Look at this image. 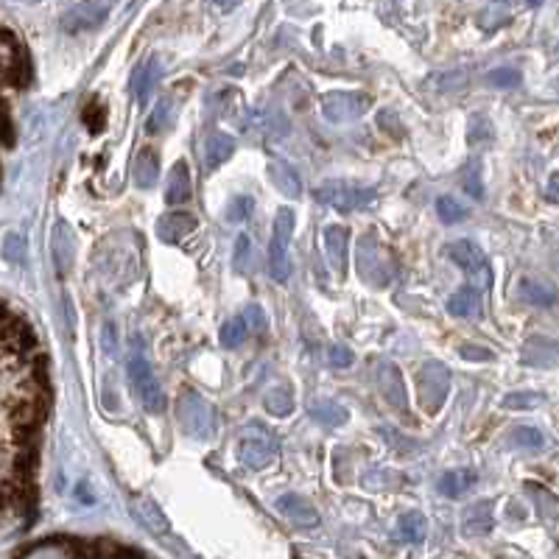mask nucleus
I'll return each instance as SVG.
<instances>
[{
    "label": "nucleus",
    "instance_id": "nucleus-1",
    "mask_svg": "<svg viewBox=\"0 0 559 559\" xmlns=\"http://www.w3.org/2000/svg\"><path fill=\"white\" fill-rule=\"evenodd\" d=\"M177 417L182 431L188 433L191 440H210L213 428H216V411L213 403H207L199 391H182L177 400Z\"/></svg>",
    "mask_w": 559,
    "mask_h": 559
},
{
    "label": "nucleus",
    "instance_id": "nucleus-2",
    "mask_svg": "<svg viewBox=\"0 0 559 559\" xmlns=\"http://www.w3.org/2000/svg\"><path fill=\"white\" fill-rule=\"evenodd\" d=\"M395 258L389 246H383L375 235H364L358 243V275L369 285H389L395 280Z\"/></svg>",
    "mask_w": 559,
    "mask_h": 559
},
{
    "label": "nucleus",
    "instance_id": "nucleus-3",
    "mask_svg": "<svg viewBox=\"0 0 559 559\" xmlns=\"http://www.w3.org/2000/svg\"><path fill=\"white\" fill-rule=\"evenodd\" d=\"M277 456V437L263 423H250L238 440V459L250 470H263Z\"/></svg>",
    "mask_w": 559,
    "mask_h": 559
},
{
    "label": "nucleus",
    "instance_id": "nucleus-4",
    "mask_svg": "<svg viewBox=\"0 0 559 559\" xmlns=\"http://www.w3.org/2000/svg\"><path fill=\"white\" fill-rule=\"evenodd\" d=\"M129 381L135 389V398L140 403V408L146 414H162L165 411V391L154 375V369L149 364V358L143 353H132L129 356Z\"/></svg>",
    "mask_w": 559,
    "mask_h": 559
},
{
    "label": "nucleus",
    "instance_id": "nucleus-5",
    "mask_svg": "<svg viewBox=\"0 0 559 559\" xmlns=\"http://www.w3.org/2000/svg\"><path fill=\"white\" fill-rule=\"evenodd\" d=\"M294 233V210L292 207H280L275 213L272 241H268V275L277 283H285L292 275V260H288V243Z\"/></svg>",
    "mask_w": 559,
    "mask_h": 559
},
{
    "label": "nucleus",
    "instance_id": "nucleus-6",
    "mask_svg": "<svg viewBox=\"0 0 559 559\" xmlns=\"http://www.w3.org/2000/svg\"><path fill=\"white\" fill-rule=\"evenodd\" d=\"M316 199L327 207H333L339 213H353L361 207L375 204V191L364 188L356 182H344V179H327L316 188Z\"/></svg>",
    "mask_w": 559,
    "mask_h": 559
},
{
    "label": "nucleus",
    "instance_id": "nucleus-7",
    "mask_svg": "<svg viewBox=\"0 0 559 559\" xmlns=\"http://www.w3.org/2000/svg\"><path fill=\"white\" fill-rule=\"evenodd\" d=\"M417 391H420V403L428 414H437L450 391V372L442 361H428L423 364L420 375H417Z\"/></svg>",
    "mask_w": 559,
    "mask_h": 559
},
{
    "label": "nucleus",
    "instance_id": "nucleus-8",
    "mask_svg": "<svg viewBox=\"0 0 559 559\" xmlns=\"http://www.w3.org/2000/svg\"><path fill=\"white\" fill-rule=\"evenodd\" d=\"M372 98L358 90H333L322 98V115L330 123H353L369 110Z\"/></svg>",
    "mask_w": 559,
    "mask_h": 559
},
{
    "label": "nucleus",
    "instance_id": "nucleus-9",
    "mask_svg": "<svg viewBox=\"0 0 559 559\" xmlns=\"http://www.w3.org/2000/svg\"><path fill=\"white\" fill-rule=\"evenodd\" d=\"M375 375H378V389H381V395L386 398V403L395 411H406L408 408V395H406V381L400 375L398 364L381 361L378 369H375Z\"/></svg>",
    "mask_w": 559,
    "mask_h": 559
},
{
    "label": "nucleus",
    "instance_id": "nucleus-10",
    "mask_svg": "<svg viewBox=\"0 0 559 559\" xmlns=\"http://www.w3.org/2000/svg\"><path fill=\"white\" fill-rule=\"evenodd\" d=\"M277 512L285 517L288 523H294L297 529H314L319 523V512L314 509V504H310L308 498H302V495H294V492L277 498Z\"/></svg>",
    "mask_w": 559,
    "mask_h": 559
},
{
    "label": "nucleus",
    "instance_id": "nucleus-11",
    "mask_svg": "<svg viewBox=\"0 0 559 559\" xmlns=\"http://www.w3.org/2000/svg\"><path fill=\"white\" fill-rule=\"evenodd\" d=\"M325 252H327V263L330 268L344 277L347 272V260H349V230L341 224H330L325 230Z\"/></svg>",
    "mask_w": 559,
    "mask_h": 559
},
{
    "label": "nucleus",
    "instance_id": "nucleus-12",
    "mask_svg": "<svg viewBox=\"0 0 559 559\" xmlns=\"http://www.w3.org/2000/svg\"><path fill=\"white\" fill-rule=\"evenodd\" d=\"M129 509H132V514H135V521H137L140 526H146L152 534H169V531H171L169 517H165V512L157 506L154 498H149V495H132Z\"/></svg>",
    "mask_w": 559,
    "mask_h": 559
},
{
    "label": "nucleus",
    "instance_id": "nucleus-13",
    "mask_svg": "<svg viewBox=\"0 0 559 559\" xmlns=\"http://www.w3.org/2000/svg\"><path fill=\"white\" fill-rule=\"evenodd\" d=\"M196 233V218L191 213H165L157 221V238L162 243H182Z\"/></svg>",
    "mask_w": 559,
    "mask_h": 559
},
{
    "label": "nucleus",
    "instance_id": "nucleus-14",
    "mask_svg": "<svg viewBox=\"0 0 559 559\" xmlns=\"http://www.w3.org/2000/svg\"><path fill=\"white\" fill-rule=\"evenodd\" d=\"M448 252H450V260L456 263L462 272H467V275H487V258L473 241H467V238L453 241L448 246Z\"/></svg>",
    "mask_w": 559,
    "mask_h": 559
},
{
    "label": "nucleus",
    "instance_id": "nucleus-15",
    "mask_svg": "<svg viewBox=\"0 0 559 559\" xmlns=\"http://www.w3.org/2000/svg\"><path fill=\"white\" fill-rule=\"evenodd\" d=\"M268 177H272L275 188L285 196V199H297L302 193V182L297 169L283 157H272L268 160Z\"/></svg>",
    "mask_w": 559,
    "mask_h": 559
},
{
    "label": "nucleus",
    "instance_id": "nucleus-16",
    "mask_svg": "<svg viewBox=\"0 0 559 559\" xmlns=\"http://www.w3.org/2000/svg\"><path fill=\"white\" fill-rule=\"evenodd\" d=\"M107 6L95 4V0H81V4H76L68 14H65V31H81V29H93L98 26L103 17H107Z\"/></svg>",
    "mask_w": 559,
    "mask_h": 559
},
{
    "label": "nucleus",
    "instance_id": "nucleus-17",
    "mask_svg": "<svg viewBox=\"0 0 559 559\" xmlns=\"http://www.w3.org/2000/svg\"><path fill=\"white\" fill-rule=\"evenodd\" d=\"M53 260L62 277L70 272V266L76 260V235L65 221H59L53 230Z\"/></svg>",
    "mask_w": 559,
    "mask_h": 559
},
{
    "label": "nucleus",
    "instance_id": "nucleus-18",
    "mask_svg": "<svg viewBox=\"0 0 559 559\" xmlns=\"http://www.w3.org/2000/svg\"><path fill=\"white\" fill-rule=\"evenodd\" d=\"M235 154V137L226 132H213L204 143V171H216Z\"/></svg>",
    "mask_w": 559,
    "mask_h": 559
},
{
    "label": "nucleus",
    "instance_id": "nucleus-19",
    "mask_svg": "<svg viewBox=\"0 0 559 559\" xmlns=\"http://www.w3.org/2000/svg\"><path fill=\"white\" fill-rule=\"evenodd\" d=\"M448 314L459 319H481V292L473 285H462L459 292L448 300Z\"/></svg>",
    "mask_w": 559,
    "mask_h": 559
},
{
    "label": "nucleus",
    "instance_id": "nucleus-20",
    "mask_svg": "<svg viewBox=\"0 0 559 559\" xmlns=\"http://www.w3.org/2000/svg\"><path fill=\"white\" fill-rule=\"evenodd\" d=\"M492 509H495L492 501H475L473 506H467L464 514H462V529H464V534H470V537L489 534L492 531V523H495Z\"/></svg>",
    "mask_w": 559,
    "mask_h": 559
},
{
    "label": "nucleus",
    "instance_id": "nucleus-21",
    "mask_svg": "<svg viewBox=\"0 0 559 559\" xmlns=\"http://www.w3.org/2000/svg\"><path fill=\"white\" fill-rule=\"evenodd\" d=\"M0 341L12 349H29L34 344V336L29 325L14 314H0Z\"/></svg>",
    "mask_w": 559,
    "mask_h": 559
},
{
    "label": "nucleus",
    "instance_id": "nucleus-22",
    "mask_svg": "<svg viewBox=\"0 0 559 559\" xmlns=\"http://www.w3.org/2000/svg\"><path fill=\"white\" fill-rule=\"evenodd\" d=\"M193 188H191V169L188 162H177L169 171V182H165V201L169 204H185L191 199Z\"/></svg>",
    "mask_w": 559,
    "mask_h": 559
},
{
    "label": "nucleus",
    "instance_id": "nucleus-23",
    "mask_svg": "<svg viewBox=\"0 0 559 559\" xmlns=\"http://www.w3.org/2000/svg\"><path fill=\"white\" fill-rule=\"evenodd\" d=\"M517 294H521L523 302L529 305H537V308H551L556 305L559 294H556V288L546 280H537V277H526L521 280V285H517Z\"/></svg>",
    "mask_w": 559,
    "mask_h": 559
},
{
    "label": "nucleus",
    "instance_id": "nucleus-24",
    "mask_svg": "<svg viewBox=\"0 0 559 559\" xmlns=\"http://www.w3.org/2000/svg\"><path fill=\"white\" fill-rule=\"evenodd\" d=\"M308 411H310V417L319 420L327 428H339L347 423V408L341 403H336L333 398H314Z\"/></svg>",
    "mask_w": 559,
    "mask_h": 559
},
{
    "label": "nucleus",
    "instance_id": "nucleus-25",
    "mask_svg": "<svg viewBox=\"0 0 559 559\" xmlns=\"http://www.w3.org/2000/svg\"><path fill=\"white\" fill-rule=\"evenodd\" d=\"M523 364L529 366H556L559 364V344L546 339H531L523 347Z\"/></svg>",
    "mask_w": 559,
    "mask_h": 559
},
{
    "label": "nucleus",
    "instance_id": "nucleus-26",
    "mask_svg": "<svg viewBox=\"0 0 559 559\" xmlns=\"http://www.w3.org/2000/svg\"><path fill=\"white\" fill-rule=\"evenodd\" d=\"M475 481H479V479H475L473 470L459 467V470H448L437 487H440L442 495H448V498H462V495H467L475 487Z\"/></svg>",
    "mask_w": 559,
    "mask_h": 559
},
{
    "label": "nucleus",
    "instance_id": "nucleus-27",
    "mask_svg": "<svg viewBox=\"0 0 559 559\" xmlns=\"http://www.w3.org/2000/svg\"><path fill=\"white\" fill-rule=\"evenodd\" d=\"M428 534V523H425V514L423 512H406L400 514L398 521V540L400 543H411V546H420Z\"/></svg>",
    "mask_w": 559,
    "mask_h": 559
},
{
    "label": "nucleus",
    "instance_id": "nucleus-28",
    "mask_svg": "<svg viewBox=\"0 0 559 559\" xmlns=\"http://www.w3.org/2000/svg\"><path fill=\"white\" fill-rule=\"evenodd\" d=\"M157 174H160L157 154H154L152 149H143V152L135 157V165H132L135 185H137V188H152V185L157 182Z\"/></svg>",
    "mask_w": 559,
    "mask_h": 559
},
{
    "label": "nucleus",
    "instance_id": "nucleus-29",
    "mask_svg": "<svg viewBox=\"0 0 559 559\" xmlns=\"http://www.w3.org/2000/svg\"><path fill=\"white\" fill-rule=\"evenodd\" d=\"M246 339H250V327H246L243 316H233V319H226V322L221 325V333H218L221 347H226V349H238Z\"/></svg>",
    "mask_w": 559,
    "mask_h": 559
},
{
    "label": "nucleus",
    "instance_id": "nucleus-30",
    "mask_svg": "<svg viewBox=\"0 0 559 559\" xmlns=\"http://www.w3.org/2000/svg\"><path fill=\"white\" fill-rule=\"evenodd\" d=\"M263 406H266L268 414H275V417H288V414L294 411V398H292V391H288L285 386H275L263 398Z\"/></svg>",
    "mask_w": 559,
    "mask_h": 559
},
{
    "label": "nucleus",
    "instance_id": "nucleus-31",
    "mask_svg": "<svg viewBox=\"0 0 559 559\" xmlns=\"http://www.w3.org/2000/svg\"><path fill=\"white\" fill-rule=\"evenodd\" d=\"M160 76H162V70H160V59L152 56V59L146 62V68L140 70V81H137V93H135V95H137L140 103H146V98H149L152 90L157 87Z\"/></svg>",
    "mask_w": 559,
    "mask_h": 559
},
{
    "label": "nucleus",
    "instance_id": "nucleus-32",
    "mask_svg": "<svg viewBox=\"0 0 559 559\" xmlns=\"http://www.w3.org/2000/svg\"><path fill=\"white\" fill-rule=\"evenodd\" d=\"M39 414H43V406H39L37 400H20V403L12 406V423L26 431V428L37 425Z\"/></svg>",
    "mask_w": 559,
    "mask_h": 559
},
{
    "label": "nucleus",
    "instance_id": "nucleus-33",
    "mask_svg": "<svg viewBox=\"0 0 559 559\" xmlns=\"http://www.w3.org/2000/svg\"><path fill=\"white\" fill-rule=\"evenodd\" d=\"M23 554L26 556H76L81 554V548L70 546L68 540H45L43 546H31Z\"/></svg>",
    "mask_w": 559,
    "mask_h": 559
},
{
    "label": "nucleus",
    "instance_id": "nucleus-34",
    "mask_svg": "<svg viewBox=\"0 0 559 559\" xmlns=\"http://www.w3.org/2000/svg\"><path fill=\"white\" fill-rule=\"evenodd\" d=\"M437 216L445 221V224H459L467 218V207L459 204L453 196H440L437 199Z\"/></svg>",
    "mask_w": 559,
    "mask_h": 559
},
{
    "label": "nucleus",
    "instance_id": "nucleus-35",
    "mask_svg": "<svg viewBox=\"0 0 559 559\" xmlns=\"http://www.w3.org/2000/svg\"><path fill=\"white\" fill-rule=\"evenodd\" d=\"M543 395H537V391H512V395L504 398V408H512V411H529V408H537L543 406Z\"/></svg>",
    "mask_w": 559,
    "mask_h": 559
},
{
    "label": "nucleus",
    "instance_id": "nucleus-36",
    "mask_svg": "<svg viewBox=\"0 0 559 559\" xmlns=\"http://www.w3.org/2000/svg\"><path fill=\"white\" fill-rule=\"evenodd\" d=\"M512 442L517 445V448H526V450H540L543 448V433L537 431V428H531V425H521L514 433H512Z\"/></svg>",
    "mask_w": 559,
    "mask_h": 559
},
{
    "label": "nucleus",
    "instance_id": "nucleus-37",
    "mask_svg": "<svg viewBox=\"0 0 559 559\" xmlns=\"http://www.w3.org/2000/svg\"><path fill=\"white\" fill-rule=\"evenodd\" d=\"M487 81L492 87H517L521 85V70H512V68H498V70H492L487 76Z\"/></svg>",
    "mask_w": 559,
    "mask_h": 559
},
{
    "label": "nucleus",
    "instance_id": "nucleus-38",
    "mask_svg": "<svg viewBox=\"0 0 559 559\" xmlns=\"http://www.w3.org/2000/svg\"><path fill=\"white\" fill-rule=\"evenodd\" d=\"M250 238L246 235H238L235 241V255H233V268L238 275H246V266H250Z\"/></svg>",
    "mask_w": 559,
    "mask_h": 559
},
{
    "label": "nucleus",
    "instance_id": "nucleus-39",
    "mask_svg": "<svg viewBox=\"0 0 559 559\" xmlns=\"http://www.w3.org/2000/svg\"><path fill=\"white\" fill-rule=\"evenodd\" d=\"M243 322H246V327L252 330V333H263L266 330V314H263V308L260 305H250V308H243Z\"/></svg>",
    "mask_w": 559,
    "mask_h": 559
},
{
    "label": "nucleus",
    "instance_id": "nucleus-40",
    "mask_svg": "<svg viewBox=\"0 0 559 559\" xmlns=\"http://www.w3.org/2000/svg\"><path fill=\"white\" fill-rule=\"evenodd\" d=\"M356 356H353V349H349L347 344H333L330 347V364H333L336 369H347V366H353Z\"/></svg>",
    "mask_w": 559,
    "mask_h": 559
},
{
    "label": "nucleus",
    "instance_id": "nucleus-41",
    "mask_svg": "<svg viewBox=\"0 0 559 559\" xmlns=\"http://www.w3.org/2000/svg\"><path fill=\"white\" fill-rule=\"evenodd\" d=\"M169 118H171V101L165 98V101H160L154 107V115L149 120V132H160L165 123H169Z\"/></svg>",
    "mask_w": 559,
    "mask_h": 559
},
{
    "label": "nucleus",
    "instance_id": "nucleus-42",
    "mask_svg": "<svg viewBox=\"0 0 559 559\" xmlns=\"http://www.w3.org/2000/svg\"><path fill=\"white\" fill-rule=\"evenodd\" d=\"M85 123H87L90 132H101L103 127H107V118H103L101 103H90V107L85 110Z\"/></svg>",
    "mask_w": 559,
    "mask_h": 559
},
{
    "label": "nucleus",
    "instance_id": "nucleus-43",
    "mask_svg": "<svg viewBox=\"0 0 559 559\" xmlns=\"http://www.w3.org/2000/svg\"><path fill=\"white\" fill-rule=\"evenodd\" d=\"M464 191L473 199H481L484 196V185H481V177H479V169H475V165H470V171L464 174Z\"/></svg>",
    "mask_w": 559,
    "mask_h": 559
},
{
    "label": "nucleus",
    "instance_id": "nucleus-44",
    "mask_svg": "<svg viewBox=\"0 0 559 559\" xmlns=\"http://www.w3.org/2000/svg\"><path fill=\"white\" fill-rule=\"evenodd\" d=\"M462 358L464 361H492L495 356H492V349H484V347H475V344H464L462 349Z\"/></svg>",
    "mask_w": 559,
    "mask_h": 559
},
{
    "label": "nucleus",
    "instance_id": "nucleus-45",
    "mask_svg": "<svg viewBox=\"0 0 559 559\" xmlns=\"http://www.w3.org/2000/svg\"><path fill=\"white\" fill-rule=\"evenodd\" d=\"M250 210H252V201L241 196V199L233 201V210H226V218H230V221H241Z\"/></svg>",
    "mask_w": 559,
    "mask_h": 559
},
{
    "label": "nucleus",
    "instance_id": "nucleus-46",
    "mask_svg": "<svg viewBox=\"0 0 559 559\" xmlns=\"http://www.w3.org/2000/svg\"><path fill=\"white\" fill-rule=\"evenodd\" d=\"M12 123H9V115L6 112H0V143H6V146H9V143H12Z\"/></svg>",
    "mask_w": 559,
    "mask_h": 559
},
{
    "label": "nucleus",
    "instance_id": "nucleus-47",
    "mask_svg": "<svg viewBox=\"0 0 559 559\" xmlns=\"http://www.w3.org/2000/svg\"><path fill=\"white\" fill-rule=\"evenodd\" d=\"M546 196H548L551 201L559 204V174H554V177L548 179V185H546Z\"/></svg>",
    "mask_w": 559,
    "mask_h": 559
},
{
    "label": "nucleus",
    "instance_id": "nucleus-48",
    "mask_svg": "<svg viewBox=\"0 0 559 559\" xmlns=\"http://www.w3.org/2000/svg\"><path fill=\"white\" fill-rule=\"evenodd\" d=\"M210 4H216L221 9H233V6H238V0H210Z\"/></svg>",
    "mask_w": 559,
    "mask_h": 559
},
{
    "label": "nucleus",
    "instance_id": "nucleus-49",
    "mask_svg": "<svg viewBox=\"0 0 559 559\" xmlns=\"http://www.w3.org/2000/svg\"><path fill=\"white\" fill-rule=\"evenodd\" d=\"M95 4H101V6H107V9H110V6H112V0H95Z\"/></svg>",
    "mask_w": 559,
    "mask_h": 559
},
{
    "label": "nucleus",
    "instance_id": "nucleus-50",
    "mask_svg": "<svg viewBox=\"0 0 559 559\" xmlns=\"http://www.w3.org/2000/svg\"><path fill=\"white\" fill-rule=\"evenodd\" d=\"M556 51H559V45H556Z\"/></svg>",
    "mask_w": 559,
    "mask_h": 559
}]
</instances>
